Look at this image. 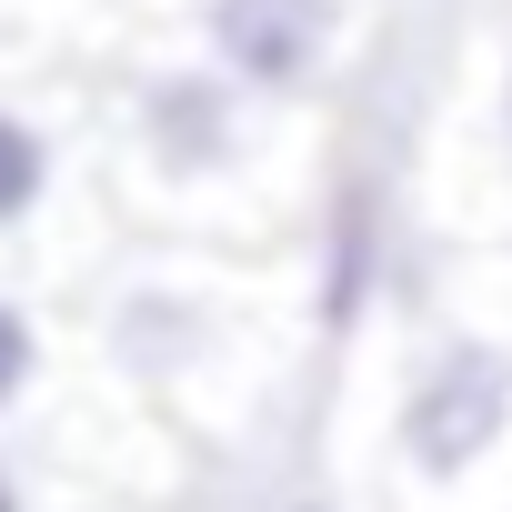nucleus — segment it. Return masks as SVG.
<instances>
[{"label": "nucleus", "instance_id": "obj_6", "mask_svg": "<svg viewBox=\"0 0 512 512\" xmlns=\"http://www.w3.org/2000/svg\"><path fill=\"white\" fill-rule=\"evenodd\" d=\"M31 372H41V342H31L21 302H0V412H11V402L31 392Z\"/></svg>", "mask_w": 512, "mask_h": 512}, {"label": "nucleus", "instance_id": "obj_1", "mask_svg": "<svg viewBox=\"0 0 512 512\" xmlns=\"http://www.w3.org/2000/svg\"><path fill=\"white\" fill-rule=\"evenodd\" d=\"M201 41H211V61H221L241 91L302 101V91L332 71L342 0H211V11H201Z\"/></svg>", "mask_w": 512, "mask_h": 512}, {"label": "nucleus", "instance_id": "obj_8", "mask_svg": "<svg viewBox=\"0 0 512 512\" xmlns=\"http://www.w3.org/2000/svg\"><path fill=\"white\" fill-rule=\"evenodd\" d=\"M502 131H512V81H502Z\"/></svg>", "mask_w": 512, "mask_h": 512}, {"label": "nucleus", "instance_id": "obj_3", "mask_svg": "<svg viewBox=\"0 0 512 512\" xmlns=\"http://www.w3.org/2000/svg\"><path fill=\"white\" fill-rule=\"evenodd\" d=\"M131 131L151 151V171L171 181H221L241 161V81L221 61H181V71H151L141 101H131Z\"/></svg>", "mask_w": 512, "mask_h": 512}, {"label": "nucleus", "instance_id": "obj_7", "mask_svg": "<svg viewBox=\"0 0 512 512\" xmlns=\"http://www.w3.org/2000/svg\"><path fill=\"white\" fill-rule=\"evenodd\" d=\"M0 512H21V492H11V472H0Z\"/></svg>", "mask_w": 512, "mask_h": 512}, {"label": "nucleus", "instance_id": "obj_2", "mask_svg": "<svg viewBox=\"0 0 512 512\" xmlns=\"http://www.w3.org/2000/svg\"><path fill=\"white\" fill-rule=\"evenodd\" d=\"M502 422H512V372H502V352L452 342V352L412 382V402H402V452H412L422 482H452V472H472V462L502 442Z\"/></svg>", "mask_w": 512, "mask_h": 512}, {"label": "nucleus", "instance_id": "obj_4", "mask_svg": "<svg viewBox=\"0 0 512 512\" xmlns=\"http://www.w3.org/2000/svg\"><path fill=\"white\" fill-rule=\"evenodd\" d=\"M372 272H382V211H372V191H342V211H332V262H322V312L352 322L362 292H372Z\"/></svg>", "mask_w": 512, "mask_h": 512}, {"label": "nucleus", "instance_id": "obj_5", "mask_svg": "<svg viewBox=\"0 0 512 512\" xmlns=\"http://www.w3.org/2000/svg\"><path fill=\"white\" fill-rule=\"evenodd\" d=\"M41 191H51V141H41V121H31V111L0 101V231L31 221V211H41Z\"/></svg>", "mask_w": 512, "mask_h": 512}]
</instances>
